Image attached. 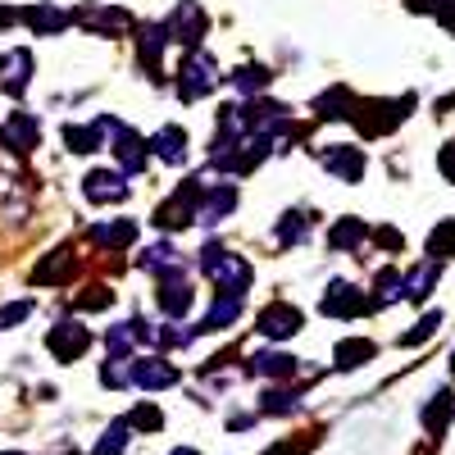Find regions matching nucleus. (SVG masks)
Masks as SVG:
<instances>
[{
    "mask_svg": "<svg viewBox=\"0 0 455 455\" xmlns=\"http://www.w3.org/2000/svg\"><path fill=\"white\" fill-rule=\"evenodd\" d=\"M201 264H205V274L219 283V296H242L251 287V264L233 251H219V246H205L201 251Z\"/></svg>",
    "mask_w": 455,
    "mask_h": 455,
    "instance_id": "obj_1",
    "label": "nucleus"
},
{
    "mask_svg": "<svg viewBox=\"0 0 455 455\" xmlns=\"http://www.w3.org/2000/svg\"><path fill=\"white\" fill-rule=\"evenodd\" d=\"M360 114H351V119L360 124V132L364 137H383V132H392L405 114H410V96L405 100H369V105H355Z\"/></svg>",
    "mask_w": 455,
    "mask_h": 455,
    "instance_id": "obj_2",
    "label": "nucleus"
},
{
    "mask_svg": "<svg viewBox=\"0 0 455 455\" xmlns=\"http://www.w3.org/2000/svg\"><path fill=\"white\" fill-rule=\"evenodd\" d=\"M219 87V64L205 55V51H196L192 60L182 64V78H178V96L182 100H201V96H210Z\"/></svg>",
    "mask_w": 455,
    "mask_h": 455,
    "instance_id": "obj_3",
    "label": "nucleus"
},
{
    "mask_svg": "<svg viewBox=\"0 0 455 455\" xmlns=\"http://www.w3.org/2000/svg\"><path fill=\"white\" fill-rule=\"evenodd\" d=\"M201 192L205 187L201 182H187V187H178V192L156 210V228H182V223H196V205H201Z\"/></svg>",
    "mask_w": 455,
    "mask_h": 455,
    "instance_id": "obj_4",
    "label": "nucleus"
},
{
    "mask_svg": "<svg viewBox=\"0 0 455 455\" xmlns=\"http://www.w3.org/2000/svg\"><path fill=\"white\" fill-rule=\"evenodd\" d=\"M178 364H169L164 355H150V360H132L128 364V383H137V387H146V392H164V387H173L178 383Z\"/></svg>",
    "mask_w": 455,
    "mask_h": 455,
    "instance_id": "obj_5",
    "label": "nucleus"
},
{
    "mask_svg": "<svg viewBox=\"0 0 455 455\" xmlns=\"http://www.w3.org/2000/svg\"><path fill=\"white\" fill-rule=\"evenodd\" d=\"M319 310H323L328 319H355V315L373 310V300H369L364 291H355L351 283H332V287H328V296L319 300Z\"/></svg>",
    "mask_w": 455,
    "mask_h": 455,
    "instance_id": "obj_6",
    "label": "nucleus"
},
{
    "mask_svg": "<svg viewBox=\"0 0 455 455\" xmlns=\"http://www.w3.org/2000/svg\"><path fill=\"white\" fill-rule=\"evenodd\" d=\"M300 310L296 306H287V300H274L269 310H259V319H255V332L259 337H269V341H283V337H291V332H300Z\"/></svg>",
    "mask_w": 455,
    "mask_h": 455,
    "instance_id": "obj_7",
    "label": "nucleus"
},
{
    "mask_svg": "<svg viewBox=\"0 0 455 455\" xmlns=\"http://www.w3.org/2000/svg\"><path fill=\"white\" fill-rule=\"evenodd\" d=\"M46 347H51V355L60 360V364H68V360H78L87 347H92V332L83 328V323H55L51 328V337H46Z\"/></svg>",
    "mask_w": 455,
    "mask_h": 455,
    "instance_id": "obj_8",
    "label": "nucleus"
},
{
    "mask_svg": "<svg viewBox=\"0 0 455 455\" xmlns=\"http://www.w3.org/2000/svg\"><path fill=\"white\" fill-rule=\"evenodd\" d=\"M164 36H169V42H182V46H196L201 36H205V10L196 5V0H182L178 14L164 28Z\"/></svg>",
    "mask_w": 455,
    "mask_h": 455,
    "instance_id": "obj_9",
    "label": "nucleus"
},
{
    "mask_svg": "<svg viewBox=\"0 0 455 455\" xmlns=\"http://www.w3.org/2000/svg\"><path fill=\"white\" fill-rule=\"evenodd\" d=\"M364 150L360 146H328L323 150V169L337 178V182H360L364 178Z\"/></svg>",
    "mask_w": 455,
    "mask_h": 455,
    "instance_id": "obj_10",
    "label": "nucleus"
},
{
    "mask_svg": "<svg viewBox=\"0 0 455 455\" xmlns=\"http://www.w3.org/2000/svg\"><path fill=\"white\" fill-rule=\"evenodd\" d=\"M156 300H160V310L178 323L187 310H192V287H187L182 274H169V278H160V296Z\"/></svg>",
    "mask_w": 455,
    "mask_h": 455,
    "instance_id": "obj_11",
    "label": "nucleus"
},
{
    "mask_svg": "<svg viewBox=\"0 0 455 455\" xmlns=\"http://www.w3.org/2000/svg\"><path fill=\"white\" fill-rule=\"evenodd\" d=\"M83 192H87V201H92V205H105V201H124V196H128V182H124V173L96 169V173H87Z\"/></svg>",
    "mask_w": 455,
    "mask_h": 455,
    "instance_id": "obj_12",
    "label": "nucleus"
},
{
    "mask_svg": "<svg viewBox=\"0 0 455 455\" xmlns=\"http://www.w3.org/2000/svg\"><path fill=\"white\" fill-rule=\"evenodd\" d=\"M233 205H237V192L233 187H210V192H201V205H196V223H219L223 214H233Z\"/></svg>",
    "mask_w": 455,
    "mask_h": 455,
    "instance_id": "obj_13",
    "label": "nucleus"
},
{
    "mask_svg": "<svg viewBox=\"0 0 455 455\" xmlns=\"http://www.w3.org/2000/svg\"><path fill=\"white\" fill-rule=\"evenodd\" d=\"M146 146L156 150V156H160L164 164H182V160H187V132H182V128H173V124H169V128H160Z\"/></svg>",
    "mask_w": 455,
    "mask_h": 455,
    "instance_id": "obj_14",
    "label": "nucleus"
},
{
    "mask_svg": "<svg viewBox=\"0 0 455 455\" xmlns=\"http://www.w3.org/2000/svg\"><path fill=\"white\" fill-rule=\"evenodd\" d=\"M5 141L14 150H32L36 141H42V128H36L32 114H10V119H5Z\"/></svg>",
    "mask_w": 455,
    "mask_h": 455,
    "instance_id": "obj_15",
    "label": "nucleus"
},
{
    "mask_svg": "<svg viewBox=\"0 0 455 455\" xmlns=\"http://www.w3.org/2000/svg\"><path fill=\"white\" fill-rule=\"evenodd\" d=\"M251 373H259V378H291L296 360L283 355V351H259V355H251Z\"/></svg>",
    "mask_w": 455,
    "mask_h": 455,
    "instance_id": "obj_16",
    "label": "nucleus"
},
{
    "mask_svg": "<svg viewBox=\"0 0 455 455\" xmlns=\"http://www.w3.org/2000/svg\"><path fill=\"white\" fill-rule=\"evenodd\" d=\"M364 360H373V341H364V337L337 341V351H332V364H337V369H355V364H364Z\"/></svg>",
    "mask_w": 455,
    "mask_h": 455,
    "instance_id": "obj_17",
    "label": "nucleus"
},
{
    "mask_svg": "<svg viewBox=\"0 0 455 455\" xmlns=\"http://www.w3.org/2000/svg\"><path fill=\"white\" fill-rule=\"evenodd\" d=\"M237 315H242V296H223V300H214V310L205 315V323L196 332H223L228 323H237Z\"/></svg>",
    "mask_w": 455,
    "mask_h": 455,
    "instance_id": "obj_18",
    "label": "nucleus"
},
{
    "mask_svg": "<svg viewBox=\"0 0 455 455\" xmlns=\"http://www.w3.org/2000/svg\"><path fill=\"white\" fill-rule=\"evenodd\" d=\"M437 274H442V269H437V259L419 264V269H414V274L401 283V296H410V300H424V296H428V287L437 283Z\"/></svg>",
    "mask_w": 455,
    "mask_h": 455,
    "instance_id": "obj_19",
    "label": "nucleus"
},
{
    "mask_svg": "<svg viewBox=\"0 0 455 455\" xmlns=\"http://www.w3.org/2000/svg\"><path fill=\"white\" fill-rule=\"evenodd\" d=\"M164 28H146L141 32V64L150 68V78H160V55H164Z\"/></svg>",
    "mask_w": 455,
    "mask_h": 455,
    "instance_id": "obj_20",
    "label": "nucleus"
},
{
    "mask_svg": "<svg viewBox=\"0 0 455 455\" xmlns=\"http://www.w3.org/2000/svg\"><path fill=\"white\" fill-rule=\"evenodd\" d=\"M23 19H28L36 32H42V36H46V32H60V28H68V23H73V19H68L64 10H55V5H32Z\"/></svg>",
    "mask_w": 455,
    "mask_h": 455,
    "instance_id": "obj_21",
    "label": "nucleus"
},
{
    "mask_svg": "<svg viewBox=\"0 0 455 455\" xmlns=\"http://www.w3.org/2000/svg\"><path fill=\"white\" fill-rule=\"evenodd\" d=\"M0 68H10V78H5V92L10 96H19L23 87H28V78H32V55L28 51H14L5 64H0Z\"/></svg>",
    "mask_w": 455,
    "mask_h": 455,
    "instance_id": "obj_22",
    "label": "nucleus"
},
{
    "mask_svg": "<svg viewBox=\"0 0 455 455\" xmlns=\"http://www.w3.org/2000/svg\"><path fill=\"white\" fill-rule=\"evenodd\" d=\"M92 237H96L100 246H132V242H137V223H128V219H119V223H100Z\"/></svg>",
    "mask_w": 455,
    "mask_h": 455,
    "instance_id": "obj_23",
    "label": "nucleus"
},
{
    "mask_svg": "<svg viewBox=\"0 0 455 455\" xmlns=\"http://www.w3.org/2000/svg\"><path fill=\"white\" fill-rule=\"evenodd\" d=\"M364 242V219H341L332 233H328V246L332 251H351V246H360Z\"/></svg>",
    "mask_w": 455,
    "mask_h": 455,
    "instance_id": "obj_24",
    "label": "nucleus"
},
{
    "mask_svg": "<svg viewBox=\"0 0 455 455\" xmlns=\"http://www.w3.org/2000/svg\"><path fill=\"white\" fill-rule=\"evenodd\" d=\"M451 414H455V396H451V392H437L433 405L424 410V428H428V433H442V428L451 424Z\"/></svg>",
    "mask_w": 455,
    "mask_h": 455,
    "instance_id": "obj_25",
    "label": "nucleus"
},
{
    "mask_svg": "<svg viewBox=\"0 0 455 455\" xmlns=\"http://www.w3.org/2000/svg\"><path fill=\"white\" fill-rule=\"evenodd\" d=\"M128 433H132V428H128L124 419H114V424L105 428V437L96 442V451H92V455H124V446H128Z\"/></svg>",
    "mask_w": 455,
    "mask_h": 455,
    "instance_id": "obj_26",
    "label": "nucleus"
},
{
    "mask_svg": "<svg viewBox=\"0 0 455 455\" xmlns=\"http://www.w3.org/2000/svg\"><path fill=\"white\" fill-rule=\"evenodd\" d=\"M68 269H73V255L68 251H55L46 264H36V283H60V278H68Z\"/></svg>",
    "mask_w": 455,
    "mask_h": 455,
    "instance_id": "obj_27",
    "label": "nucleus"
},
{
    "mask_svg": "<svg viewBox=\"0 0 455 455\" xmlns=\"http://www.w3.org/2000/svg\"><path fill=\"white\" fill-rule=\"evenodd\" d=\"M341 105H351V92H347V87H332L328 96H319V100H315L319 119H347V109H341Z\"/></svg>",
    "mask_w": 455,
    "mask_h": 455,
    "instance_id": "obj_28",
    "label": "nucleus"
},
{
    "mask_svg": "<svg viewBox=\"0 0 455 455\" xmlns=\"http://www.w3.org/2000/svg\"><path fill=\"white\" fill-rule=\"evenodd\" d=\"M428 255L437 259V255H455V219H446V223H437L433 228V237H428Z\"/></svg>",
    "mask_w": 455,
    "mask_h": 455,
    "instance_id": "obj_29",
    "label": "nucleus"
},
{
    "mask_svg": "<svg viewBox=\"0 0 455 455\" xmlns=\"http://www.w3.org/2000/svg\"><path fill=\"white\" fill-rule=\"evenodd\" d=\"M306 233H310L306 214H283V223H278V242H283V246H296V242H306Z\"/></svg>",
    "mask_w": 455,
    "mask_h": 455,
    "instance_id": "obj_30",
    "label": "nucleus"
},
{
    "mask_svg": "<svg viewBox=\"0 0 455 455\" xmlns=\"http://www.w3.org/2000/svg\"><path fill=\"white\" fill-rule=\"evenodd\" d=\"M437 328H442V310H428L419 323H414V332H405V337H401V347H419V341H428Z\"/></svg>",
    "mask_w": 455,
    "mask_h": 455,
    "instance_id": "obj_31",
    "label": "nucleus"
},
{
    "mask_svg": "<svg viewBox=\"0 0 455 455\" xmlns=\"http://www.w3.org/2000/svg\"><path fill=\"white\" fill-rule=\"evenodd\" d=\"M64 141H68L73 150H96V146H100V128H96V124H92V128H73V124H68V128H64Z\"/></svg>",
    "mask_w": 455,
    "mask_h": 455,
    "instance_id": "obj_32",
    "label": "nucleus"
},
{
    "mask_svg": "<svg viewBox=\"0 0 455 455\" xmlns=\"http://www.w3.org/2000/svg\"><path fill=\"white\" fill-rule=\"evenodd\" d=\"M128 428H146V433H156L160 424H164V414L156 410V405H137L132 414H128V419H124Z\"/></svg>",
    "mask_w": 455,
    "mask_h": 455,
    "instance_id": "obj_33",
    "label": "nucleus"
},
{
    "mask_svg": "<svg viewBox=\"0 0 455 455\" xmlns=\"http://www.w3.org/2000/svg\"><path fill=\"white\" fill-rule=\"evenodd\" d=\"M233 83H237V92H246V96H251V92H264V87H269V68H259V64H255V68H242Z\"/></svg>",
    "mask_w": 455,
    "mask_h": 455,
    "instance_id": "obj_34",
    "label": "nucleus"
},
{
    "mask_svg": "<svg viewBox=\"0 0 455 455\" xmlns=\"http://www.w3.org/2000/svg\"><path fill=\"white\" fill-rule=\"evenodd\" d=\"M291 410H296V392H278V387L264 392V414H291Z\"/></svg>",
    "mask_w": 455,
    "mask_h": 455,
    "instance_id": "obj_35",
    "label": "nucleus"
},
{
    "mask_svg": "<svg viewBox=\"0 0 455 455\" xmlns=\"http://www.w3.org/2000/svg\"><path fill=\"white\" fill-rule=\"evenodd\" d=\"M100 383L105 387H128V360H109L100 369Z\"/></svg>",
    "mask_w": 455,
    "mask_h": 455,
    "instance_id": "obj_36",
    "label": "nucleus"
},
{
    "mask_svg": "<svg viewBox=\"0 0 455 455\" xmlns=\"http://www.w3.org/2000/svg\"><path fill=\"white\" fill-rule=\"evenodd\" d=\"M433 19H437V23H442V28L455 36V0H437V5H433Z\"/></svg>",
    "mask_w": 455,
    "mask_h": 455,
    "instance_id": "obj_37",
    "label": "nucleus"
},
{
    "mask_svg": "<svg viewBox=\"0 0 455 455\" xmlns=\"http://www.w3.org/2000/svg\"><path fill=\"white\" fill-rule=\"evenodd\" d=\"M109 306V291L105 287H92L87 296H78V310H105Z\"/></svg>",
    "mask_w": 455,
    "mask_h": 455,
    "instance_id": "obj_38",
    "label": "nucleus"
},
{
    "mask_svg": "<svg viewBox=\"0 0 455 455\" xmlns=\"http://www.w3.org/2000/svg\"><path fill=\"white\" fill-rule=\"evenodd\" d=\"M28 300H19V306H10V310H0V328H10V323H19V319H28Z\"/></svg>",
    "mask_w": 455,
    "mask_h": 455,
    "instance_id": "obj_39",
    "label": "nucleus"
},
{
    "mask_svg": "<svg viewBox=\"0 0 455 455\" xmlns=\"http://www.w3.org/2000/svg\"><path fill=\"white\" fill-rule=\"evenodd\" d=\"M373 242H378V246H387V251L405 246V242H401V233H396V228H378V233H373Z\"/></svg>",
    "mask_w": 455,
    "mask_h": 455,
    "instance_id": "obj_40",
    "label": "nucleus"
},
{
    "mask_svg": "<svg viewBox=\"0 0 455 455\" xmlns=\"http://www.w3.org/2000/svg\"><path fill=\"white\" fill-rule=\"evenodd\" d=\"M437 169L446 173V182H455V146H442V156H437Z\"/></svg>",
    "mask_w": 455,
    "mask_h": 455,
    "instance_id": "obj_41",
    "label": "nucleus"
},
{
    "mask_svg": "<svg viewBox=\"0 0 455 455\" xmlns=\"http://www.w3.org/2000/svg\"><path fill=\"white\" fill-rule=\"evenodd\" d=\"M14 19H19V14H14V10H5V5H0V28H10V23H14Z\"/></svg>",
    "mask_w": 455,
    "mask_h": 455,
    "instance_id": "obj_42",
    "label": "nucleus"
},
{
    "mask_svg": "<svg viewBox=\"0 0 455 455\" xmlns=\"http://www.w3.org/2000/svg\"><path fill=\"white\" fill-rule=\"evenodd\" d=\"M269 455H300V446H287V442H283V446H274Z\"/></svg>",
    "mask_w": 455,
    "mask_h": 455,
    "instance_id": "obj_43",
    "label": "nucleus"
},
{
    "mask_svg": "<svg viewBox=\"0 0 455 455\" xmlns=\"http://www.w3.org/2000/svg\"><path fill=\"white\" fill-rule=\"evenodd\" d=\"M169 455H201L196 446H178V451H169Z\"/></svg>",
    "mask_w": 455,
    "mask_h": 455,
    "instance_id": "obj_44",
    "label": "nucleus"
},
{
    "mask_svg": "<svg viewBox=\"0 0 455 455\" xmlns=\"http://www.w3.org/2000/svg\"><path fill=\"white\" fill-rule=\"evenodd\" d=\"M451 373H455V355H451Z\"/></svg>",
    "mask_w": 455,
    "mask_h": 455,
    "instance_id": "obj_45",
    "label": "nucleus"
},
{
    "mask_svg": "<svg viewBox=\"0 0 455 455\" xmlns=\"http://www.w3.org/2000/svg\"><path fill=\"white\" fill-rule=\"evenodd\" d=\"M5 455H23V451H5Z\"/></svg>",
    "mask_w": 455,
    "mask_h": 455,
    "instance_id": "obj_46",
    "label": "nucleus"
},
{
    "mask_svg": "<svg viewBox=\"0 0 455 455\" xmlns=\"http://www.w3.org/2000/svg\"><path fill=\"white\" fill-rule=\"evenodd\" d=\"M0 64H5V60H0Z\"/></svg>",
    "mask_w": 455,
    "mask_h": 455,
    "instance_id": "obj_47",
    "label": "nucleus"
}]
</instances>
